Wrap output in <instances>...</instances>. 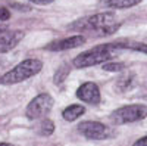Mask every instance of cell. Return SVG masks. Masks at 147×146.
Masks as SVG:
<instances>
[{"label": "cell", "mask_w": 147, "mask_h": 146, "mask_svg": "<svg viewBox=\"0 0 147 146\" xmlns=\"http://www.w3.org/2000/svg\"><path fill=\"white\" fill-rule=\"evenodd\" d=\"M121 50L122 49H119L116 43L99 44L75 56V59L72 60V65L75 68H88L99 64H106V62H110V59L118 56Z\"/></svg>", "instance_id": "2"}, {"label": "cell", "mask_w": 147, "mask_h": 146, "mask_svg": "<svg viewBox=\"0 0 147 146\" xmlns=\"http://www.w3.org/2000/svg\"><path fill=\"white\" fill-rule=\"evenodd\" d=\"M43 69V62L40 59L35 58H28L19 62L16 67H13L10 71H7L5 75L0 77V83L10 86V84H18L22 83L34 75H37Z\"/></svg>", "instance_id": "3"}, {"label": "cell", "mask_w": 147, "mask_h": 146, "mask_svg": "<svg viewBox=\"0 0 147 146\" xmlns=\"http://www.w3.org/2000/svg\"><path fill=\"white\" fill-rule=\"evenodd\" d=\"M30 2L35 5H47V3H52L53 0H30Z\"/></svg>", "instance_id": "19"}, {"label": "cell", "mask_w": 147, "mask_h": 146, "mask_svg": "<svg viewBox=\"0 0 147 146\" xmlns=\"http://www.w3.org/2000/svg\"><path fill=\"white\" fill-rule=\"evenodd\" d=\"M125 69V64L122 62H106L103 65V71H107V72H121Z\"/></svg>", "instance_id": "16"}, {"label": "cell", "mask_w": 147, "mask_h": 146, "mask_svg": "<svg viewBox=\"0 0 147 146\" xmlns=\"http://www.w3.org/2000/svg\"><path fill=\"white\" fill-rule=\"evenodd\" d=\"M53 105H55V101L50 94L49 93H40L27 105L25 117L28 120H38V118L44 117L47 112H50Z\"/></svg>", "instance_id": "5"}, {"label": "cell", "mask_w": 147, "mask_h": 146, "mask_svg": "<svg viewBox=\"0 0 147 146\" xmlns=\"http://www.w3.org/2000/svg\"><path fill=\"white\" fill-rule=\"evenodd\" d=\"M105 3L107 7H113V9H127L137 6L141 3V0H105Z\"/></svg>", "instance_id": "11"}, {"label": "cell", "mask_w": 147, "mask_h": 146, "mask_svg": "<svg viewBox=\"0 0 147 146\" xmlns=\"http://www.w3.org/2000/svg\"><path fill=\"white\" fill-rule=\"evenodd\" d=\"M134 146H147V136H144V137L138 139L136 143H134Z\"/></svg>", "instance_id": "18"}, {"label": "cell", "mask_w": 147, "mask_h": 146, "mask_svg": "<svg viewBox=\"0 0 147 146\" xmlns=\"http://www.w3.org/2000/svg\"><path fill=\"white\" fill-rule=\"evenodd\" d=\"M22 39H24V33L19 30L0 33V53H6V52L13 50Z\"/></svg>", "instance_id": "9"}, {"label": "cell", "mask_w": 147, "mask_h": 146, "mask_svg": "<svg viewBox=\"0 0 147 146\" xmlns=\"http://www.w3.org/2000/svg\"><path fill=\"white\" fill-rule=\"evenodd\" d=\"M10 19V10L6 7H0V22H6Z\"/></svg>", "instance_id": "17"}, {"label": "cell", "mask_w": 147, "mask_h": 146, "mask_svg": "<svg viewBox=\"0 0 147 146\" xmlns=\"http://www.w3.org/2000/svg\"><path fill=\"white\" fill-rule=\"evenodd\" d=\"M69 72H71V68L69 67H66V65H63V67H60L57 71H56V74H55V77H53V81H55V84H62L65 80H66V77L69 75Z\"/></svg>", "instance_id": "15"}, {"label": "cell", "mask_w": 147, "mask_h": 146, "mask_svg": "<svg viewBox=\"0 0 147 146\" xmlns=\"http://www.w3.org/2000/svg\"><path fill=\"white\" fill-rule=\"evenodd\" d=\"M84 114H85V106H82V105H69L68 108L63 109L62 117L66 121H75L77 118H80Z\"/></svg>", "instance_id": "10"}, {"label": "cell", "mask_w": 147, "mask_h": 146, "mask_svg": "<svg viewBox=\"0 0 147 146\" xmlns=\"http://www.w3.org/2000/svg\"><path fill=\"white\" fill-rule=\"evenodd\" d=\"M115 124H128L136 123V121L147 118V105H125L121 106L112 112L110 115Z\"/></svg>", "instance_id": "4"}, {"label": "cell", "mask_w": 147, "mask_h": 146, "mask_svg": "<svg viewBox=\"0 0 147 146\" xmlns=\"http://www.w3.org/2000/svg\"><path fill=\"white\" fill-rule=\"evenodd\" d=\"M0 146H13L12 143H6V142H0Z\"/></svg>", "instance_id": "21"}, {"label": "cell", "mask_w": 147, "mask_h": 146, "mask_svg": "<svg viewBox=\"0 0 147 146\" xmlns=\"http://www.w3.org/2000/svg\"><path fill=\"white\" fill-rule=\"evenodd\" d=\"M119 49H131L136 52H141L147 55V44L146 43H137V41H116Z\"/></svg>", "instance_id": "12"}, {"label": "cell", "mask_w": 147, "mask_h": 146, "mask_svg": "<svg viewBox=\"0 0 147 146\" xmlns=\"http://www.w3.org/2000/svg\"><path fill=\"white\" fill-rule=\"evenodd\" d=\"M132 83H134V75L132 74H124L116 81V89L121 90V92H125V90L132 87Z\"/></svg>", "instance_id": "13"}, {"label": "cell", "mask_w": 147, "mask_h": 146, "mask_svg": "<svg viewBox=\"0 0 147 146\" xmlns=\"http://www.w3.org/2000/svg\"><path fill=\"white\" fill-rule=\"evenodd\" d=\"M84 43H85V37L81 34H77V35H71V37H66V39L55 40L52 43H49L44 49L50 52H63V50H69V49L80 47Z\"/></svg>", "instance_id": "8"}, {"label": "cell", "mask_w": 147, "mask_h": 146, "mask_svg": "<svg viewBox=\"0 0 147 146\" xmlns=\"http://www.w3.org/2000/svg\"><path fill=\"white\" fill-rule=\"evenodd\" d=\"M77 97L80 101H82L84 103L99 105L100 103V89L93 81L82 83L81 86L77 89Z\"/></svg>", "instance_id": "7"}, {"label": "cell", "mask_w": 147, "mask_h": 146, "mask_svg": "<svg viewBox=\"0 0 147 146\" xmlns=\"http://www.w3.org/2000/svg\"><path fill=\"white\" fill-rule=\"evenodd\" d=\"M53 131H55L53 121L49 120V118H44L38 126V133L41 136H50V134H53Z\"/></svg>", "instance_id": "14"}, {"label": "cell", "mask_w": 147, "mask_h": 146, "mask_svg": "<svg viewBox=\"0 0 147 146\" xmlns=\"http://www.w3.org/2000/svg\"><path fill=\"white\" fill-rule=\"evenodd\" d=\"M78 131L90 140H105L112 137V130L99 121H82L78 124Z\"/></svg>", "instance_id": "6"}, {"label": "cell", "mask_w": 147, "mask_h": 146, "mask_svg": "<svg viewBox=\"0 0 147 146\" xmlns=\"http://www.w3.org/2000/svg\"><path fill=\"white\" fill-rule=\"evenodd\" d=\"M5 31H7V25L6 24H0V33H5Z\"/></svg>", "instance_id": "20"}, {"label": "cell", "mask_w": 147, "mask_h": 146, "mask_svg": "<svg viewBox=\"0 0 147 146\" xmlns=\"http://www.w3.org/2000/svg\"><path fill=\"white\" fill-rule=\"evenodd\" d=\"M121 27V24L116 21V16L112 12H102L87 18L78 19L74 22L71 28L78 31H94L99 35H112Z\"/></svg>", "instance_id": "1"}]
</instances>
